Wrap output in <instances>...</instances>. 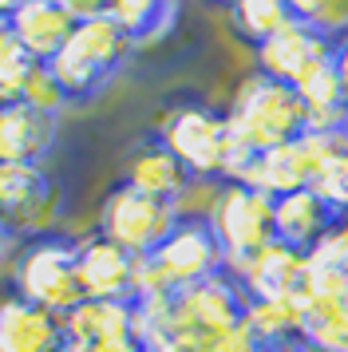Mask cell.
Wrapping results in <instances>:
<instances>
[{
	"instance_id": "cell-38",
	"label": "cell",
	"mask_w": 348,
	"mask_h": 352,
	"mask_svg": "<svg viewBox=\"0 0 348 352\" xmlns=\"http://www.w3.org/2000/svg\"><path fill=\"white\" fill-rule=\"evenodd\" d=\"M63 352H76V349H63Z\"/></svg>"
},
{
	"instance_id": "cell-25",
	"label": "cell",
	"mask_w": 348,
	"mask_h": 352,
	"mask_svg": "<svg viewBox=\"0 0 348 352\" xmlns=\"http://www.w3.org/2000/svg\"><path fill=\"white\" fill-rule=\"evenodd\" d=\"M289 16L320 32L325 40H340L348 32V0H285Z\"/></svg>"
},
{
	"instance_id": "cell-23",
	"label": "cell",
	"mask_w": 348,
	"mask_h": 352,
	"mask_svg": "<svg viewBox=\"0 0 348 352\" xmlns=\"http://www.w3.org/2000/svg\"><path fill=\"white\" fill-rule=\"evenodd\" d=\"M230 16H234L237 36H241L246 44H253V48L293 20L285 0H237L234 8H230Z\"/></svg>"
},
{
	"instance_id": "cell-6",
	"label": "cell",
	"mask_w": 348,
	"mask_h": 352,
	"mask_svg": "<svg viewBox=\"0 0 348 352\" xmlns=\"http://www.w3.org/2000/svg\"><path fill=\"white\" fill-rule=\"evenodd\" d=\"M174 226H178V214H174L171 202L146 198V194L131 190L127 182H119L103 198V206H99L95 234L107 238L111 245L127 250L131 257H151L166 241V234H171Z\"/></svg>"
},
{
	"instance_id": "cell-27",
	"label": "cell",
	"mask_w": 348,
	"mask_h": 352,
	"mask_svg": "<svg viewBox=\"0 0 348 352\" xmlns=\"http://www.w3.org/2000/svg\"><path fill=\"white\" fill-rule=\"evenodd\" d=\"M309 186H313L316 198L336 214V222L348 218V151L345 155H336L325 170H316V178L309 182Z\"/></svg>"
},
{
	"instance_id": "cell-31",
	"label": "cell",
	"mask_w": 348,
	"mask_h": 352,
	"mask_svg": "<svg viewBox=\"0 0 348 352\" xmlns=\"http://www.w3.org/2000/svg\"><path fill=\"white\" fill-rule=\"evenodd\" d=\"M332 67H336L340 87H345V99H348V32L340 40H332Z\"/></svg>"
},
{
	"instance_id": "cell-1",
	"label": "cell",
	"mask_w": 348,
	"mask_h": 352,
	"mask_svg": "<svg viewBox=\"0 0 348 352\" xmlns=\"http://www.w3.org/2000/svg\"><path fill=\"white\" fill-rule=\"evenodd\" d=\"M131 48L135 44L127 40L123 28L111 16L76 20V28L63 40V48L47 60V72L60 83L63 103H91L123 72Z\"/></svg>"
},
{
	"instance_id": "cell-12",
	"label": "cell",
	"mask_w": 348,
	"mask_h": 352,
	"mask_svg": "<svg viewBox=\"0 0 348 352\" xmlns=\"http://www.w3.org/2000/svg\"><path fill=\"white\" fill-rule=\"evenodd\" d=\"M301 273H305V254L273 238L234 273V281L241 285L246 301H277L297 293Z\"/></svg>"
},
{
	"instance_id": "cell-7",
	"label": "cell",
	"mask_w": 348,
	"mask_h": 352,
	"mask_svg": "<svg viewBox=\"0 0 348 352\" xmlns=\"http://www.w3.org/2000/svg\"><path fill=\"white\" fill-rule=\"evenodd\" d=\"M151 261L158 265V273L166 277V285L174 293L186 289V285H198L206 277L226 273V254H221L210 222H182L178 218V226L166 234V241L158 245L155 254H151Z\"/></svg>"
},
{
	"instance_id": "cell-11",
	"label": "cell",
	"mask_w": 348,
	"mask_h": 352,
	"mask_svg": "<svg viewBox=\"0 0 348 352\" xmlns=\"http://www.w3.org/2000/svg\"><path fill=\"white\" fill-rule=\"evenodd\" d=\"M56 135H60V115L36 111L28 103L0 107V162L44 166L56 146Z\"/></svg>"
},
{
	"instance_id": "cell-35",
	"label": "cell",
	"mask_w": 348,
	"mask_h": 352,
	"mask_svg": "<svg viewBox=\"0 0 348 352\" xmlns=\"http://www.w3.org/2000/svg\"><path fill=\"white\" fill-rule=\"evenodd\" d=\"M16 4H20V0H0V20H8L16 12Z\"/></svg>"
},
{
	"instance_id": "cell-2",
	"label": "cell",
	"mask_w": 348,
	"mask_h": 352,
	"mask_svg": "<svg viewBox=\"0 0 348 352\" xmlns=\"http://www.w3.org/2000/svg\"><path fill=\"white\" fill-rule=\"evenodd\" d=\"M226 127H230V139L261 155L281 143H293L305 131V107L289 83L269 80L253 67L234 87V99L226 107Z\"/></svg>"
},
{
	"instance_id": "cell-36",
	"label": "cell",
	"mask_w": 348,
	"mask_h": 352,
	"mask_svg": "<svg viewBox=\"0 0 348 352\" xmlns=\"http://www.w3.org/2000/svg\"><path fill=\"white\" fill-rule=\"evenodd\" d=\"M210 4H221V8H234L237 0H210Z\"/></svg>"
},
{
	"instance_id": "cell-18",
	"label": "cell",
	"mask_w": 348,
	"mask_h": 352,
	"mask_svg": "<svg viewBox=\"0 0 348 352\" xmlns=\"http://www.w3.org/2000/svg\"><path fill=\"white\" fill-rule=\"evenodd\" d=\"M246 329L261 352H293L305 349V305L297 297L277 301H246Z\"/></svg>"
},
{
	"instance_id": "cell-13",
	"label": "cell",
	"mask_w": 348,
	"mask_h": 352,
	"mask_svg": "<svg viewBox=\"0 0 348 352\" xmlns=\"http://www.w3.org/2000/svg\"><path fill=\"white\" fill-rule=\"evenodd\" d=\"M63 317H52L20 293L0 297V352H63Z\"/></svg>"
},
{
	"instance_id": "cell-3",
	"label": "cell",
	"mask_w": 348,
	"mask_h": 352,
	"mask_svg": "<svg viewBox=\"0 0 348 352\" xmlns=\"http://www.w3.org/2000/svg\"><path fill=\"white\" fill-rule=\"evenodd\" d=\"M12 293L40 305L52 317H67L76 305H83L79 285V238L72 234H36L20 250L12 265Z\"/></svg>"
},
{
	"instance_id": "cell-14",
	"label": "cell",
	"mask_w": 348,
	"mask_h": 352,
	"mask_svg": "<svg viewBox=\"0 0 348 352\" xmlns=\"http://www.w3.org/2000/svg\"><path fill=\"white\" fill-rule=\"evenodd\" d=\"M135 257L107 238H79V285L83 301H131Z\"/></svg>"
},
{
	"instance_id": "cell-9",
	"label": "cell",
	"mask_w": 348,
	"mask_h": 352,
	"mask_svg": "<svg viewBox=\"0 0 348 352\" xmlns=\"http://www.w3.org/2000/svg\"><path fill=\"white\" fill-rule=\"evenodd\" d=\"M325 60H332V40H325L320 32L305 28L297 20H289L285 28H277L269 40H261V44L253 48L257 72L269 76V80H277V83H289V87H293L309 67L325 64Z\"/></svg>"
},
{
	"instance_id": "cell-22",
	"label": "cell",
	"mask_w": 348,
	"mask_h": 352,
	"mask_svg": "<svg viewBox=\"0 0 348 352\" xmlns=\"http://www.w3.org/2000/svg\"><path fill=\"white\" fill-rule=\"evenodd\" d=\"M174 0H107L103 16H111L131 44H142V40H155L171 28L174 20Z\"/></svg>"
},
{
	"instance_id": "cell-37",
	"label": "cell",
	"mask_w": 348,
	"mask_h": 352,
	"mask_svg": "<svg viewBox=\"0 0 348 352\" xmlns=\"http://www.w3.org/2000/svg\"><path fill=\"white\" fill-rule=\"evenodd\" d=\"M336 226H340V234H345V241H348V218H340Z\"/></svg>"
},
{
	"instance_id": "cell-19",
	"label": "cell",
	"mask_w": 348,
	"mask_h": 352,
	"mask_svg": "<svg viewBox=\"0 0 348 352\" xmlns=\"http://www.w3.org/2000/svg\"><path fill=\"white\" fill-rule=\"evenodd\" d=\"M131 190L146 194V198H158V202H171L186 190L190 175L182 170V162L174 159L166 146L151 139V143H142L131 151V159H127V178H123Z\"/></svg>"
},
{
	"instance_id": "cell-16",
	"label": "cell",
	"mask_w": 348,
	"mask_h": 352,
	"mask_svg": "<svg viewBox=\"0 0 348 352\" xmlns=\"http://www.w3.org/2000/svg\"><path fill=\"white\" fill-rule=\"evenodd\" d=\"M332 226H336V214L316 198L313 186L273 198V238L301 250V254H309Z\"/></svg>"
},
{
	"instance_id": "cell-30",
	"label": "cell",
	"mask_w": 348,
	"mask_h": 352,
	"mask_svg": "<svg viewBox=\"0 0 348 352\" xmlns=\"http://www.w3.org/2000/svg\"><path fill=\"white\" fill-rule=\"evenodd\" d=\"M63 12L72 20H91V16H103V8H107V0H56Z\"/></svg>"
},
{
	"instance_id": "cell-8",
	"label": "cell",
	"mask_w": 348,
	"mask_h": 352,
	"mask_svg": "<svg viewBox=\"0 0 348 352\" xmlns=\"http://www.w3.org/2000/svg\"><path fill=\"white\" fill-rule=\"evenodd\" d=\"M246 320V293L230 273L206 277L174 293V333H221Z\"/></svg>"
},
{
	"instance_id": "cell-28",
	"label": "cell",
	"mask_w": 348,
	"mask_h": 352,
	"mask_svg": "<svg viewBox=\"0 0 348 352\" xmlns=\"http://www.w3.org/2000/svg\"><path fill=\"white\" fill-rule=\"evenodd\" d=\"M20 103H28V107H36V111H47V115H60L67 103H63V91L60 83L52 80V72H47V64H36V72H32L28 87H24V99Z\"/></svg>"
},
{
	"instance_id": "cell-34",
	"label": "cell",
	"mask_w": 348,
	"mask_h": 352,
	"mask_svg": "<svg viewBox=\"0 0 348 352\" xmlns=\"http://www.w3.org/2000/svg\"><path fill=\"white\" fill-rule=\"evenodd\" d=\"M12 241H16V234H12V230H8L4 222H0V261L8 257V245H12Z\"/></svg>"
},
{
	"instance_id": "cell-33",
	"label": "cell",
	"mask_w": 348,
	"mask_h": 352,
	"mask_svg": "<svg viewBox=\"0 0 348 352\" xmlns=\"http://www.w3.org/2000/svg\"><path fill=\"white\" fill-rule=\"evenodd\" d=\"M91 352H146V349H142L135 336H123V340H107V344H99Z\"/></svg>"
},
{
	"instance_id": "cell-10",
	"label": "cell",
	"mask_w": 348,
	"mask_h": 352,
	"mask_svg": "<svg viewBox=\"0 0 348 352\" xmlns=\"http://www.w3.org/2000/svg\"><path fill=\"white\" fill-rule=\"evenodd\" d=\"M52 202H56V186H52L44 166L0 162V222L8 226L16 238L44 222Z\"/></svg>"
},
{
	"instance_id": "cell-5",
	"label": "cell",
	"mask_w": 348,
	"mask_h": 352,
	"mask_svg": "<svg viewBox=\"0 0 348 352\" xmlns=\"http://www.w3.org/2000/svg\"><path fill=\"white\" fill-rule=\"evenodd\" d=\"M158 143L182 162L190 178H221L230 127L226 115L206 103H178L158 119Z\"/></svg>"
},
{
	"instance_id": "cell-4",
	"label": "cell",
	"mask_w": 348,
	"mask_h": 352,
	"mask_svg": "<svg viewBox=\"0 0 348 352\" xmlns=\"http://www.w3.org/2000/svg\"><path fill=\"white\" fill-rule=\"evenodd\" d=\"M210 230L226 254V273L234 277L261 245L273 241V198L246 182H221Z\"/></svg>"
},
{
	"instance_id": "cell-15",
	"label": "cell",
	"mask_w": 348,
	"mask_h": 352,
	"mask_svg": "<svg viewBox=\"0 0 348 352\" xmlns=\"http://www.w3.org/2000/svg\"><path fill=\"white\" fill-rule=\"evenodd\" d=\"M8 28H12L24 56H32L36 64H47L63 48V40L72 36L76 20L67 16L56 0H20L16 12L8 16Z\"/></svg>"
},
{
	"instance_id": "cell-29",
	"label": "cell",
	"mask_w": 348,
	"mask_h": 352,
	"mask_svg": "<svg viewBox=\"0 0 348 352\" xmlns=\"http://www.w3.org/2000/svg\"><path fill=\"white\" fill-rule=\"evenodd\" d=\"M32 72H36V60L32 56H12L8 64H0V107H8V103H20L24 99V87H28Z\"/></svg>"
},
{
	"instance_id": "cell-26",
	"label": "cell",
	"mask_w": 348,
	"mask_h": 352,
	"mask_svg": "<svg viewBox=\"0 0 348 352\" xmlns=\"http://www.w3.org/2000/svg\"><path fill=\"white\" fill-rule=\"evenodd\" d=\"M297 146L301 155H305V162H309V170H325L336 155H345L348 151V127H336V131H316V127H305L297 135Z\"/></svg>"
},
{
	"instance_id": "cell-24",
	"label": "cell",
	"mask_w": 348,
	"mask_h": 352,
	"mask_svg": "<svg viewBox=\"0 0 348 352\" xmlns=\"http://www.w3.org/2000/svg\"><path fill=\"white\" fill-rule=\"evenodd\" d=\"M162 352H261V344L253 340V333L246 329V320L234 329H221V333H182L171 336V344Z\"/></svg>"
},
{
	"instance_id": "cell-20",
	"label": "cell",
	"mask_w": 348,
	"mask_h": 352,
	"mask_svg": "<svg viewBox=\"0 0 348 352\" xmlns=\"http://www.w3.org/2000/svg\"><path fill=\"white\" fill-rule=\"evenodd\" d=\"M301 107H305V127H316V131H336V127H348V99H345V87H340V76L332 60L309 67L297 83Z\"/></svg>"
},
{
	"instance_id": "cell-32",
	"label": "cell",
	"mask_w": 348,
	"mask_h": 352,
	"mask_svg": "<svg viewBox=\"0 0 348 352\" xmlns=\"http://www.w3.org/2000/svg\"><path fill=\"white\" fill-rule=\"evenodd\" d=\"M12 56H20V44H16L12 28H8V20H0V64H8Z\"/></svg>"
},
{
	"instance_id": "cell-17",
	"label": "cell",
	"mask_w": 348,
	"mask_h": 352,
	"mask_svg": "<svg viewBox=\"0 0 348 352\" xmlns=\"http://www.w3.org/2000/svg\"><path fill=\"white\" fill-rule=\"evenodd\" d=\"M131 324H135L131 301H83L63 317V336H67V349L91 352L107 340L135 336Z\"/></svg>"
},
{
	"instance_id": "cell-21",
	"label": "cell",
	"mask_w": 348,
	"mask_h": 352,
	"mask_svg": "<svg viewBox=\"0 0 348 352\" xmlns=\"http://www.w3.org/2000/svg\"><path fill=\"white\" fill-rule=\"evenodd\" d=\"M241 182L253 186V190L269 194V198H285V194H293V190H305L313 182V170H309V162H305L297 139H293V143H281V146H273V151H261Z\"/></svg>"
}]
</instances>
